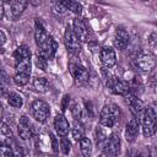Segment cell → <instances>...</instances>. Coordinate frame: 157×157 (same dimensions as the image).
Listing matches in <instances>:
<instances>
[{
	"label": "cell",
	"mask_w": 157,
	"mask_h": 157,
	"mask_svg": "<svg viewBox=\"0 0 157 157\" xmlns=\"http://www.w3.org/2000/svg\"><path fill=\"white\" fill-rule=\"evenodd\" d=\"M49 139H50V142H52V147H53L54 153H58V152H59V145H58L56 137L50 132V134H49Z\"/></svg>",
	"instance_id": "cell-33"
},
{
	"label": "cell",
	"mask_w": 157,
	"mask_h": 157,
	"mask_svg": "<svg viewBox=\"0 0 157 157\" xmlns=\"http://www.w3.org/2000/svg\"><path fill=\"white\" fill-rule=\"evenodd\" d=\"M37 157H50V156H48V155H45V153H42V155H38Z\"/></svg>",
	"instance_id": "cell-40"
},
{
	"label": "cell",
	"mask_w": 157,
	"mask_h": 157,
	"mask_svg": "<svg viewBox=\"0 0 157 157\" xmlns=\"http://www.w3.org/2000/svg\"><path fill=\"white\" fill-rule=\"evenodd\" d=\"M72 32L80 42H87L90 38V31L86 23L81 18H75L72 22Z\"/></svg>",
	"instance_id": "cell-9"
},
{
	"label": "cell",
	"mask_w": 157,
	"mask_h": 157,
	"mask_svg": "<svg viewBox=\"0 0 157 157\" xmlns=\"http://www.w3.org/2000/svg\"><path fill=\"white\" fill-rule=\"evenodd\" d=\"M13 82L17 86H26L29 82V75L27 74H16L13 77Z\"/></svg>",
	"instance_id": "cell-25"
},
{
	"label": "cell",
	"mask_w": 157,
	"mask_h": 157,
	"mask_svg": "<svg viewBox=\"0 0 157 157\" xmlns=\"http://www.w3.org/2000/svg\"><path fill=\"white\" fill-rule=\"evenodd\" d=\"M0 157H15L13 150L6 144H0Z\"/></svg>",
	"instance_id": "cell-28"
},
{
	"label": "cell",
	"mask_w": 157,
	"mask_h": 157,
	"mask_svg": "<svg viewBox=\"0 0 157 157\" xmlns=\"http://www.w3.org/2000/svg\"><path fill=\"white\" fill-rule=\"evenodd\" d=\"M71 74H72V76L75 78L76 83H80V85L87 82L88 77H90L88 70L81 64H72L71 65Z\"/></svg>",
	"instance_id": "cell-11"
},
{
	"label": "cell",
	"mask_w": 157,
	"mask_h": 157,
	"mask_svg": "<svg viewBox=\"0 0 157 157\" xmlns=\"http://www.w3.org/2000/svg\"><path fill=\"white\" fill-rule=\"evenodd\" d=\"M31 112H32L33 118L37 121L44 123L50 114V108L47 102H44L42 99H36L31 104Z\"/></svg>",
	"instance_id": "cell-5"
},
{
	"label": "cell",
	"mask_w": 157,
	"mask_h": 157,
	"mask_svg": "<svg viewBox=\"0 0 157 157\" xmlns=\"http://www.w3.org/2000/svg\"><path fill=\"white\" fill-rule=\"evenodd\" d=\"M156 104H150L142 113L141 119V126H142V134L145 137H151L156 132Z\"/></svg>",
	"instance_id": "cell-2"
},
{
	"label": "cell",
	"mask_w": 157,
	"mask_h": 157,
	"mask_svg": "<svg viewBox=\"0 0 157 157\" xmlns=\"http://www.w3.org/2000/svg\"><path fill=\"white\" fill-rule=\"evenodd\" d=\"M72 114H74V117H75L76 119H78V121H80L81 118L86 114V112H85V109L82 108L81 104H75L74 108H72Z\"/></svg>",
	"instance_id": "cell-29"
},
{
	"label": "cell",
	"mask_w": 157,
	"mask_h": 157,
	"mask_svg": "<svg viewBox=\"0 0 157 157\" xmlns=\"http://www.w3.org/2000/svg\"><path fill=\"white\" fill-rule=\"evenodd\" d=\"M55 12L59 15H64L67 11V1H59L55 4Z\"/></svg>",
	"instance_id": "cell-30"
},
{
	"label": "cell",
	"mask_w": 157,
	"mask_h": 157,
	"mask_svg": "<svg viewBox=\"0 0 157 157\" xmlns=\"http://www.w3.org/2000/svg\"><path fill=\"white\" fill-rule=\"evenodd\" d=\"M34 40H36V44L38 47V54L40 56H43L47 60L52 59L54 56V54L56 52V48H58V44L53 39V37L47 33L44 27L40 26V23H38V21L36 22Z\"/></svg>",
	"instance_id": "cell-1"
},
{
	"label": "cell",
	"mask_w": 157,
	"mask_h": 157,
	"mask_svg": "<svg viewBox=\"0 0 157 157\" xmlns=\"http://www.w3.org/2000/svg\"><path fill=\"white\" fill-rule=\"evenodd\" d=\"M64 42L66 45V49L72 54H78L81 50V42L76 38L75 33L72 32V28L66 27L64 33Z\"/></svg>",
	"instance_id": "cell-6"
},
{
	"label": "cell",
	"mask_w": 157,
	"mask_h": 157,
	"mask_svg": "<svg viewBox=\"0 0 157 157\" xmlns=\"http://www.w3.org/2000/svg\"><path fill=\"white\" fill-rule=\"evenodd\" d=\"M78 142H80V151L82 153V157H91L92 156V151H93L92 141L88 137H83Z\"/></svg>",
	"instance_id": "cell-19"
},
{
	"label": "cell",
	"mask_w": 157,
	"mask_h": 157,
	"mask_svg": "<svg viewBox=\"0 0 157 157\" xmlns=\"http://www.w3.org/2000/svg\"><path fill=\"white\" fill-rule=\"evenodd\" d=\"M99 58H101L102 64H103L105 67H112V66H114L115 63H117L115 52H114V49H112V48H109V47H104V48L101 50Z\"/></svg>",
	"instance_id": "cell-13"
},
{
	"label": "cell",
	"mask_w": 157,
	"mask_h": 157,
	"mask_svg": "<svg viewBox=\"0 0 157 157\" xmlns=\"http://www.w3.org/2000/svg\"><path fill=\"white\" fill-rule=\"evenodd\" d=\"M0 137L1 139H11L12 137V131L9 128L7 124L0 121Z\"/></svg>",
	"instance_id": "cell-26"
},
{
	"label": "cell",
	"mask_w": 157,
	"mask_h": 157,
	"mask_svg": "<svg viewBox=\"0 0 157 157\" xmlns=\"http://www.w3.org/2000/svg\"><path fill=\"white\" fill-rule=\"evenodd\" d=\"M107 139H108V135L103 130V128H97V130H96V141H97V145L101 146V147H103L104 144H105V141H107Z\"/></svg>",
	"instance_id": "cell-24"
},
{
	"label": "cell",
	"mask_w": 157,
	"mask_h": 157,
	"mask_svg": "<svg viewBox=\"0 0 157 157\" xmlns=\"http://www.w3.org/2000/svg\"><path fill=\"white\" fill-rule=\"evenodd\" d=\"M33 88L40 93H44L49 90V82L44 77H36L33 80Z\"/></svg>",
	"instance_id": "cell-20"
},
{
	"label": "cell",
	"mask_w": 157,
	"mask_h": 157,
	"mask_svg": "<svg viewBox=\"0 0 157 157\" xmlns=\"http://www.w3.org/2000/svg\"><path fill=\"white\" fill-rule=\"evenodd\" d=\"M67 10H71L75 13H81L82 6H81V4H78L76 1H67Z\"/></svg>",
	"instance_id": "cell-31"
},
{
	"label": "cell",
	"mask_w": 157,
	"mask_h": 157,
	"mask_svg": "<svg viewBox=\"0 0 157 157\" xmlns=\"http://www.w3.org/2000/svg\"><path fill=\"white\" fill-rule=\"evenodd\" d=\"M5 42H6V34L0 29V47H1V45H4V44H5Z\"/></svg>",
	"instance_id": "cell-37"
},
{
	"label": "cell",
	"mask_w": 157,
	"mask_h": 157,
	"mask_svg": "<svg viewBox=\"0 0 157 157\" xmlns=\"http://www.w3.org/2000/svg\"><path fill=\"white\" fill-rule=\"evenodd\" d=\"M7 94H9V92H7L6 87L0 83V97H7Z\"/></svg>",
	"instance_id": "cell-36"
},
{
	"label": "cell",
	"mask_w": 157,
	"mask_h": 157,
	"mask_svg": "<svg viewBox=\"0 0 157 157\" xmlns=\"http://www.w3.org/2000/svg\"><path fill=\"white\" fill-rule=\"evenodd\" d=\"M156 40H157V36H156V32H152L148 37V44L151 48H155L156 47Z\"/></svg>",
	"instance_id": "cell-34"
},
{
	"label": "cell",
	"mask_w": 157,
	"mask_h": 157,
	"mask_svg": "<svg viewBox=\"0 0 157 157\" xmlns=\"http://www.w3.org/2000/svg\"><path fill=\"white\" fill-rule=\"evenodd\" d=\"M109 87H110V91L114 93V94H120V96H125L126 93L130 92V87L129 85L120 80V78H117V77H113L110 78L109 81Z\"/></svg>",
	"instance_id": "cell-12"
},
{
	"label": "cell",
	"mask_w": 157,
	"mask_h": 157,
	"mask_svg": "<svg viewBox=\"0 0 157 157\" xmlns=\"http://www.w3.org/2000/svg\"><path fill=\"white\" fill-rule=\"evenodd\" d=\"M129 44V33L124 28H118L114 36V47L119 50H124Z\"/></svg>",
	"instance_id": "cell-15"
},
{
	"label": "cell",
	"mask_w": 157,
	"mask_h": 157,
	"mask_svg": "<svg viewBox=\"0 0 157 157\" xmlns=\"http://www.w3.org/2000/svg\"><path fill=\"white\" fill-rule=\"evenodd\" d=\"M17 132H18V136L22 140H29L32 137L33 126H32L29 119L26 115H22L20 118V123H18V126H17Z\"/></svg>",
	"instance_id": "cell-10"
},
{
	"label": "cell",
	"mask_w": 157,
	"mask_h": 157,
	"mask_svg": "<svg viewBox=\"0 0 157 157\" xmlns=\"http://www.w3.org/2000/svg\"><path fill=\"white\" fill-rule=\"evenodd\" d=\"M132 65L136 70L141 72H147L152 70L156 65V59L152 54L150 53H140L136 55V58L132 60Z\"/></svg>",
	"instance_id": "cell-4"
},
{
	"label": "cell",
	"mask_w": 157,
	"mask_h": 157,
	"mask_svg": "<svg viewBox=\"0 0 157 157\" xmlns=\"http://www.w3.org/2000/svg\"><path fill=\"white\" fill-rule=\"evenodd\" d=\"M4 13H5V4L0 1V20L4 17Z\"/></svg>",
	"instance_id": "cell-38"
},
{
	"label": "cell",
	"mask_w": 157,
	"mask_h": 157,
	"mask_svg": "<svg viewBox=\"0 0 157 157\" xmlns=\"http://www.w3.org/2000/svg\"><path fill=\"white\" fill-rule=\"evenodd\" d=\"M70 150H71V142L69 141V139H66L65 136H63L60 139V151L64 155H69L70 153Z\"/></svg>",
	"instance_id": "cell-27"
},
{
	"label": "cell",
	"mask_w": 157,
	"mask_h": 157,
	"mask_svg": "<svg viewBox=\"0 0 157 157\" xmlns=\"http://www.w3.org/2000/svg\"><path fill=\"white\" fill-rule=\"evenodd\" d=\"M120 146H121V141H120V137H119V135L118 134H112L108 139H107V141H105V144H104V153H107L109 157H115V156H118L119 155V152H120Z\"/></svg>",
	"instance_id": "cell-7"
},
{
	"label": "cell",
	"mask_w": 157,
	"mask_h": 157,
	"mask_svg": "<svg viewBox=\"0 0 157 157\" xmlns=\"http://www.w3.org/2000/svg\"><path fill=\"white\" fill-rule=\"evenodd\" d=\"M1 118H2V107H1V103H0V121H1Z\"/></svg>",
	"instance_id": "cell-39"
},
{
	"label": "cell",
	"mask_w": 157,
	"mask_h": 157,
	"mask_svg": "<svg viewBox=\"0 0 157 157\" xmlns=\"http://www.w3.org/2000/svg\"><path fill=\"white\" fill-rule=\"evenodd\" d=\"M9 5H10V13H11L12 18L16 20L22 15V12L27 7L28 2L25 0H15V1H10Z\"/></svg>",
	"instance_id": "cell-17"
},
{
	"label": "cell",
	"mask_w": 157,
	"mask_h": 157,
	"mask_svg": "<svg viewBox=\"0 0 157 157\" xmlns=\"http://www.w3.org/2000/svg\"><path fill=\"white\" fill-rule=\"evenodd\" d=\"M124 97H125V103L130 107V110H131L132 114H134V118L139 119L137 117H142V113H144V110H145L142 102H141L135 94H132L131 92L126 93Z\"/></svg>",
	"instance_id": "cell-8"
},
{
	"label": "cell",
	"mask_w": 157,
	"mask_h": 157,
	"mask_svg": "<svg viewBox=\"0 0 157 157\" xmlns=\"http://www.w3.org/2000/svg\"><path fill=\"white\" fill-rule=\"evenodd\" d=\"M119 115H120V109L117 104L114 103L105 104L99 114V124L104 128H112L119 119Z\"/></svg>",
	"instance_id": "cell-3"
},
{
	"label": "cell",
	"mask_w": 157,
	"mask_h": 157,
	"mask_svg": "<svg viewBox=\"0 0 157 157\" xmlns=\"http://www.w3.org/2000/svg\"><path fill=\"white\" fill-rule=\"evenodd\" d=\"M31 66H32L31 58H26V59L16 61L15 69H16L17 74H27V75H29L31 74Z\"/></svg>",
	"instance_id": "cell-18"
},
{
	"label": "cell",
	"mask_w": 157,
	"mask_h": 157,
	"mask_svg": "<svg viewBox=\"0 0 157 157\" xmlns=\"http://www.w3.org/2000/svg\"><path fill=\"white\" fill-rule=\"evenodd\" d=\"M71 134H72L74 140H76V141H80L81 139L86 137V136H85V129H83V126L81 125L80 121H78V123L76 121V123L74 124V126H72V129H71Z\"/></svg>",
	"instance_id": "cell-23"
},
{
	"label": "cell",
	"mask_w": 157,
	"mask_h": 157,
	"mask_svg": "<svg viewBox=\"0 0 157 157\" xmlns=\"http://www.w3.org/2000/svg\"><path fill=\"white\" fill-rule=\"evenodd\" d=\"M6 98H7V103L13 108H21L23 105V98L16 92H9Z\"/></svg>",
	"instance_id": "cell-21"
},
{
	"label": "cell",
	"mask_w": 157,
	"mask_h": 157,
	"mask_svg": "<svg viewBox=\"0 0 157 157\" xmlns=\"http://www.w3.org/2000/svg\"><path fill=\"white\" fill-rule=\"evenodd\" d=\"M139 134V119L136 118H131L129 120V123L126 124V128H125V136H126V140L129 142H132L136 136Z\"/></svg>",
	"instance_id": "cell-16"
},
{
	"label": "cell",
	"mask_w": 157,
	"mask_h": 157,
	"mask_svg": "<svg viewBox=\"0 0 157 157\" xmlns=\"http://www.w3.org/2000/svg\"><path fill=\"white\" fill-rule=\"evenodd\" d=\"M54 128H55L58 135H60L63 137V136L67 135V132L70 130V124H69L67 119L63 114H58L54 118Z\"/></svg>",
	"instance_id": "cell-14"
},
{
	"label": "cell",
	"mask_w": 157,
	"mask_h": 157,
	"mask_svg": "<svg viewBox=\"0 0 157 157\" xmlns=\"http://www.w3.org/2000/svg\"><path fill=\"white\" fill-rule=\"evenodd\" d=\"M69 101H70V96H69V94H65L64 98H63V102H61V110H63V112L67 108V103H69Z\"/></svg>",
	"instance_id": "cell-35"
},
{
	"label": "cell",
	"mask_w": 157,
	"mask_h": 157,
	"mask_svg": "<svg viewBox=\"0 0 157 157\" xmlns=\"http://www.w3.org/2000/svg\"><path fill=\"white\" fill-rule=\"evenodd\" d=\"M34 63H36V65H37V67H39L40 70H45L47 69V59H44L43 56H40L39 54H37L36 55V58H34Z\"/></svg>",
	"instance_id": "cell-32"
},
{
	"label": "cell",
	"mask_w": 157,
	"mask_h": 157,
	"mask_svg": "<svg viewBox=\"0 0 157 157\" xmlns=\"http://www.w3.org/2000/svg\"><path fill=\"white\" fill-rule=\"evenodd\" d=\"M26 58H31V52H29V49H28L27 45H20L18 48L15 49V52H13V59L16 61L22 60V59H26Z\"/></svg>",
	"instance_id": "cell-22"
}]
</instances>
